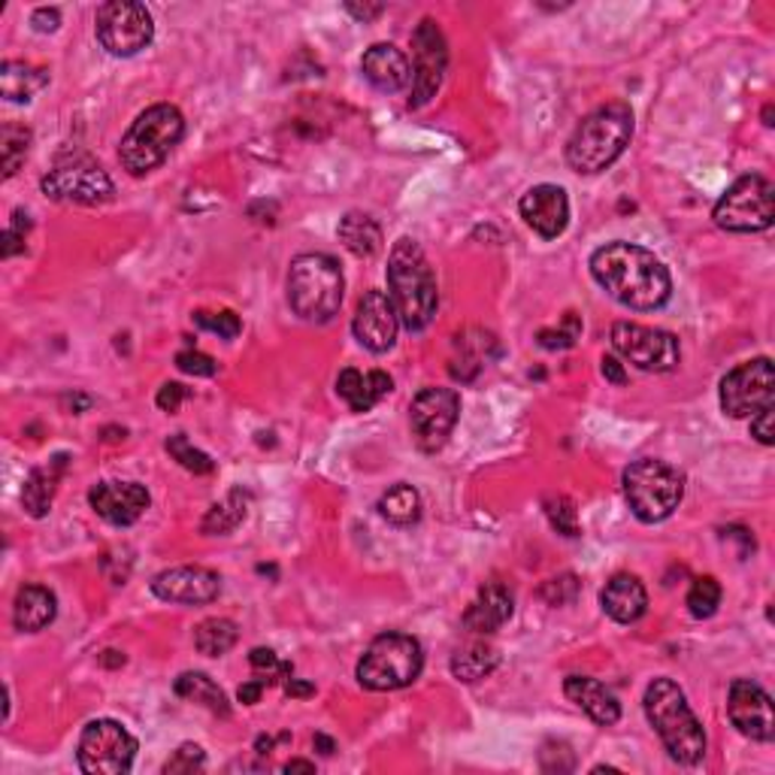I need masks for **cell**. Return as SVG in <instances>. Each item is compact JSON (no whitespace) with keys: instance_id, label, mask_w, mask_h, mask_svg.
I'll use <instances>...</instances> for the list:
<instances>
[{"instance_id":"603a6c76","label":"cell","mask_w":775,"mask_h":775,"mask_svg":"<svg viewBox=\"0 0 775 775\" xmlns=\"http://www.w3.org/2000/svg\"><path fill=\"white\" fill-rule=\"evenodd\" d=\"M361 73L373 88H379L385 95L403 91L412 83V64L409 58L391 46V42H376L370 46L364 58H361Z\"/></svg>"},{"instance_id":"7bdbcfd3","label":"cell","mask_w":775,"mask_h":775,"mask_svg":"<svg viewBox=\"0 0 775 775\" xmlns=\"http://www.w3.org/2000/svg\"><path fill=\"white\" fill-rule=\"evenodd\" d=\"M391 388H395V382H391L388 373H382V370L364 373V395H361V403H358L354 412H370V409L379 403L382 397L391 395Z\"/></svg>"},{"instance_id":"ac0fdd59","label":"cell","mask_w":775,"mask_h":775,"mask_svg":"<svg viewBox=\"0 0 775 775\" xmlns=\"http://www.w3.org/2000/svg\"><path fill=\"white\" fill-rule=\"evenodd\" d=\"M152 593L164 603L203 607L222 593V578L207 566H173L152 578Z\"/></svg>"},{"instance_id":"83f0119b","label":"cell","mask_w":775,"mask_h":775,"mask_svg":"<svg viewBox=\"0 0 775 775\" xmlns=\"http://www.w3.org/2000/svg\"><path fill=\"white\" fill-rule=\"evenodd\" d=\"M339 240L358 258H373L382 249V227L367 212H349L339 222Z\"/></svg>"},{"instance_id":"8fae6325","label":"cell","mask_w":775,"mask_h":775,"mask_svg":"<svg viewBox=\"0 0 775 775\" xmlns=\"http://www.w3.org/2000/svg\"><path fill=\"white\" fill-rule=\"evenodd\" d=\"M100 46L115 58H130L142 52L155 37L152 13L137 0H110L95 15Z\"/></svg>"},{"instance_id":"7c38bea8","label":"cell","mask_w":775,"mask_h":775,"mask_svg":"<svg viewBox=\"0 0 775 775\" xmlns=\"http://www.w3.org/2000/svg\"><path fill=\"white\" fill-rule=\"evenodd\" d=\"M40 185L46 198L64 200V203H85V207L107 203L115 195L110 173L100 167L98 161L85 155L61 158L55 167L42 176Z\"/></svg>"},{"instance_id":"30bf717a","label":"cell","mask_w":775,"mask_h":775,"mask_svg":"<svg viewBox=\"0 0 775 775\" xmlns=\"http://www.w3.org/2000/svg\"><path fill=\"white\" fill-rule=\"evenodd\" d=\"M137 758V739L127 734L125 724L113 718H98L85 724L76 748V763L88 775H125Z\"/></svg>"},{"instance_id":"4dcf8cb0","label":"cell","mask_w":775,"mask_h":775,"mask_svg":"<svg viewBox=\"0 0 775 775\" xmlns=\"http://www.w3.org/2000/svg\"><path fill=\"white\" fill-rule=\"evenodd\" d=\"M246 512H249V493L240 491V488H234L222 503H215V507L207 512V518H203V524H200V530H203L207 536L230 534V530H237V527L246 522Z\"/></svg>"},{"instance_id":"7dc6e473","label":"cell","mask_w":775,"mask_h":775,"mask_svg":"<svg viewBox=\"0 0 775 775\" xmlns=\"http://www.w3.org/2000/svg\"><path fill=\"white\" fill-rule=\"evenodd\" d=\"M176 367L188 373V376H215L218 364L212 361L210 354L198 352V349H188V352L176 354Z\"/></svg>"},{"instance_id":"816d5d0a","label":"cell","mask_w":775,"mask_h":775,"mask_svg":"<svg viewBox=\"0 0 775 775\" xmlns=\"http://www.w3.org/2000/svg\"><path fill=\"white\" fill-rule=\"evenodd\" d=\"M600 364H603V367H600L603 370V376H607L612 385H624V382H627V370H624V364H621L615 354H607Z\"/></svg>"},{"instance_id":"60d3db41","label":"cell","mask_w":775,"mask_h":775,"mask_svg":"<svg viewBox=\"0 0 775 775\" xmlns=\"http://www.w3.org/2000/svg\"><path fill=\"white\" fill-rule=\"evenodd\" d=\"M195 325L203 327V330H212V334H218L222 339L240 337V330H242L240 315H234L230 310H222V312L200 310V312H195Z\"/></svg>"},{"instance_id":"db71d44e","label":"cell","mask_w":775,"mask_h":775,"mask_svg":"<svg viewBox=\"0 0 775 775\" xmlns=\"http://www.w3.org/2000/svg\"><path fill=\"white\" fill-rule=\"evenodd\" d=\"M346 10H349V13H352L354 18H361V22H370V18H376V15H382V10H385V7H382V3H373V7H370V3H364V7H361V3H346Z\"/></svg>"},{"instance_id":"d590c367","label":"cell","mask_w":775,"mask_h":775,"mask_svg":"<svg viewBox=\"0 0 775 775\" xmlns=\"http://www.w3.org/2000/svg\"><path fill=\"white\" fill-rule=\"evenodd\" d=\"M164 449L170 451V458H173L176 464L185 466V470H188V473H195V476H210L212 470H215L210 454H207V451L195 449V446L188 442V437H185V434H173V437H167Z\"/></svg>"},{"instance_id":"5b68a950","label":"cell","mask_w":775,"mask_h":775,"mask_svg":"<svg viewBox=\"0 0 775 775\" xmlns=\"http://www.w3.org/2000/svg\"><path fill=\"white\" fill-rule=\"evenodd\" d=\"M285 291H288V307L297 318L325 325L342 307V291H346L342 267L330 254H297L288 267Z\"/></svg>"},{"instance_id":"ba28073f","label":"cell","mask_w":775,"mask_h":775,"mask_svg":"<svg viewBox=\"0 0 775 775\" xmlns=\"http://www.w3.org/2000/svg\"><path fill=\"white\" fill-rule=\"evenodd\" d=\"M422 642L409 634H382L358 661V682L367 691H400L422 676Z\"/></svg>"},{"instance_id":"1f68e13d","label":"cell","mask_w":775,"mask_h":775,"mask_svg":"<svg viewBox=\"0 0 775 775\" xmlns=\"http://www.w3.org/2000/svg\"><path fill=\"white\" fill-rule=\"evenodd\" d=\"M497 663H500V654H497L493 646H488V642H470L466 649L454 651L451 673L461 682H479V678L491 676L493 670H497Z\"/></svg>"},{"instance_id":"d4e9b609","label":"cell","mask_w":775,"mask_h":775,"mask_svg":"<svg viewBox=\"0 0 775 775\" xmlns=\"http://www.w3.org/2000/svg\"><path fill=\"white\" fill-rule=\"evenodd\" d=\"M600 603L609 618L618 624H634L646 615L649 609V593L646 585L630 573H618L607 582V588L600 591Z\"/></svg>"},{"instance_id":"f35d334b","label":"cell","mask_w":775,"mask_h":775,"mask_svg":"<svg viewBox=\"0 0 775 775\" xmlns=\"http://www.w3.org/2000/svg\"><path fill=\"white\" fill-rule=\"evenodd\" d=\"M249 663H252L254 678H261L264 685H273V682H285L288 676H295V666L291 663H283L276 658V651L270 649H252L249 654Z\"/></svg>"},{"instance_id":"cb8c5ba5","label":"cell","mask_w":775,"mask_h":775,"mask_svg":"<svg viewBox=\"0 0 775 775\" xmlns=\"http://www.w3.org/2000/svg\"><path fill=\"white\" fill-rule=\"evenodd\" d=\"M564 693L600 727H612L621 718V703L603 682L591 676H570L564 682Z\"/></svg>"},{"instance_id":"680465c9","label":"cell","mask_w":775,"mask_h":775,"mask_svg":"<svg viewBox=\"0 0 775 775\" xmlns=\"http://www.w3.org/2000/svg\"><path fill=\"white\" fill-rule=\"evenodd\" d=\"M100 661L107 663V666H118V663H125V654H118V651H103Z\"/></svg>"},{"instance_id":"ab89813d","label":"cell","mask_w":775,"mask_h":775,"mask_svg":"<svg viewBox=\"0 0 775 775\" xmlns=\"http://www.w3.org/2000/svg\"><path fill=\"white\" fill-rule=\"evenodd\" d=\"M578 591H582V582H578L573 573H564V576L549 578V582L539 588V597H542L549 607H570V603H576Z\"/></svg>"},{"instance_id":"d6a6232c","label":"cell","mask_w":775,"mask_h":775,"mask_svg":"<svg viewBox=\"0 0 775 775\" xmlns=\"http://www.w3.org/2000/svg\"><path fill=\"white\" fill-rule=\"evenodd\" d=\"M240 630L230 618H207L195 627V649L207 658H222L237 646Z\"/></svg>"},{"instance_id":"91938a15","label":"cell","mask_w":775,"mask_h":775,"mask_svg":"<svg viewBox=\"0 0 775 775\" xmlns=\"http://www.w3.org/2000/svg\"><path fill=\"white\" fill-rule=\"evenodd\" d=\"M270 748H273V739H270V736H261V739H258V754H267Z\"/></svg>"},{"instance_id":"681fc988","label":"cell","mask_w":775,"mask_h":775,"mask_svg":"<svg viewBox=\"0 0 775 775\" xmlns=\"http://www.w3.org/2000/svg\"><path fill=\"white\" fill-rule=\"evenodd\" d=\"M185 400H188V388L179 385V382H167L155 397L158 409H164V412H179V407H183Z\"/></svg>"},{"instance_id":"7402d4cb","label":"cell","mask_w":775,"mask_h":775,"mask_svg":"<svg viewBox=\"0 0 775 775\" xmlns=\"http://www.w3.org/2000/svg\"><path fill=\"white\" fill-rule=\"evenodd\" d=\"M515 612V597L503 582H488L482 585L479 597L466 607L464 630L466 634L488 636L497 634Z\"/></svg>"},{"instance_id":"8d00e7d4","label":"cell","mask_w":775,"mask_h":775,"mask_svg":"<svg viewBox=\"0 0 775 775\" xmlns=\"http://www.w3.org/2000/svg\"><path fill=\"white\" fill-rule=\"evenodd\" d=\"M721 607V585L718 578L700 576L688 591V612L693 618H712Z\"/></svg>"},{"instance_id":"bcb514c9","label":"cell","mask_w":775,"mask_h":775,"mask_svg":"<svg viewBox=\"0 0 775 775\" xmlns=\"http://www.w3.org/2000/svg\"><path fill=\"white\" fill-rule=\"evenodd\" d=\"M337 395L349 403L352 409H358L361 403V395H364V373L354 367H346L337 376Z\"/></svg>"},{"instance_id":"f6af8a7d","label":"cell","mask_w":775,"mask_h":775,"mask_svg":"<svg viewBox=\"0 0 775 775\" xmlns=\"http://www.w3.org/2000/svg\"><path fill=\"white\" fill-rule=\"evenodd\" d=\"M30 222L28 215L22 210L13 212V225L3 230V258H13V254L25 252V237H28Z\"/></svg>"},{"instance_id":"3957f363","label":"cell","mask_w":775,"mask_h":775,"mask_svg":"<svg viewBox=\"0 0 775 775\" xmlns=\"http://www.w3.org/2000/svg\"><path fill=\"white\" fill-rule=\"evenodd\" d=\"M630 137H634V113L627 103L612 100L578 122L573 137L566 142V164L576 173L597 176L624 155V149L630 146Z\"/></svg>"},{"instance_id":"e575fe53","label":"cell","mask_w":775,"mask_h":775,"mask_svg":"<svg viewBox=\"0 0 775 775\" xmlns=\"http://www.w3.org/2000/svg\"><path fill=\"white\" fill-rule=\"evenodd\" d=\"M30 152V130L18 122H7L0 130V158H3V176L13 179L18 167L25 164Z\"/></svg>"},{"instance_id":"e0dca14e","label":"cell","mask_w":775,"mask_h":775,"mask_svg":"<svg viewBox=\"0 0 775 775\" xmlns=\"http://www.w3.org/2000/svg\"><path fill=\"white\" fill-rule=\"evenodd\" d=\"M727 715L739 734L751 742H773L775 715L773 697L751 678H736L727 693Z\"/></svg>"},{"instance_id":"ffe728a7","label":"cell","mask_w":775,"mask_h":775,"mask_svg":"<svg viewBox=\"0 0 775 775\" xmlns=\"http://www.w3.org/2000/svg\"><path fill=\"white\" fill-rule=\"evenodd\" d=\"M88 503L103 522H110L113 527H130L134 522H140L152 497L137 482H98L88 491Z\"/></svg>"},{"instance_id":"b9f144b4","label":"cell","mask_w":775,"mask_h":775,"mask_svg":"<svg viewBox=\"0 0 775 775\" xmlns=\"http://www.w3.org/2000/svg\"><path fill=\"white\" fill-rule=\"evenodd\" d=\"M203 763H207V754H203V748L195 746V742H185V746L176 748V754H173V758H170V761L164 763V773H167V775L198 773V770H203Z\"/></svg>"},{"instance_id":"11a10c76","label":"cell","mask_w":775,"mask_h":775,"mask_svg":"<svg viewBox=\"0 0 775 775\" xmlns=\"http://www.w3.org/2000/svg\"><path fill=\"white\" fill-rule=\"evenodd\" d=\"M285 693H288V697H312V693H315V688H312V685H307V682H300V678L288 676L285 678Z\"/></svg>"},{"instance_id":"9f6ffc18","label":"cell","mask_w":775,"mask_h":775,"mask_svg":"<svg viewBox=\"0 0 775 775\" xmlns=\"http://www.w3.org/2000/svg\"><path fill=\"white\" fill-rule=\"evenodd\" d=\"M312 746H315V751H322V754H334L337 751V746H334V739L330 736H325V734H315V739H312Z\"/></svg>"},{"instance_id":"c3c4849f","label":"cell","mask_w":775,"mask_h":775,"mask_svg":"<svg viewBox=\"0 0 775 775\" xmlns=\"http://www.w3.org/2000/svg\"><path fill=\"white\" fill-rule=\"evenodd\" d=\"M773 418H775L773 407H766V409H761L758 415H751V437L758 439L761 446H773L775 442Z\"/></svg>"},{"instance_id":"484cf974","label":"cell","mask_w":775,"mask_h":775,"mask_svg":"<svg viewBox=\"0 0 775 775\" xmlns=\"http://www.w3.org/2000/svg\"><path fill=\"white\" fill-rule=\"evenodd\" d=\"M55 593L42 588V585H25L22 591L15 593L13 624L15 630H22V634H37L42 627H49L55 621Z\"/></svg>"},{"instance_id":"4fadbf2b","label":"cell","mask_w":775,"mask_h":775,"mask_svg":"<svg viewBox=\"0 0 775 775\" xmlns=\"http://www.w3.org/2000/svg\"><path fill=\"white\" fill-rule=\"evenodd\" d=\"M612 346L615 352L642 373H673L682 361V346L670 330L636 322H615L612 325Z\"/></svg>"},{"instance_id":"f546056e","label":"cell","mask_w":775,"mask_h":775,"mask_svg":"<svg viewBox=\"0 0 775 775\" xmlns=\"http://www.w3.org/2000/svg\"><path fill=\"white\" fill-rule=\"evenodd\" d=\"M173 691L179 693L183 700H195V703L207 705L210 712L222 715V718L230 715L225 691H222L210 676H203V673H183V676L173 682Z\"/></svg>"},{"instance_id":"6da1fadb","label":"cell","mask_w":775,"mask_h":775,"mask_svg":"<svg viewBox=\"0 0 775 775\" xmlns=\"http://www.w3.org/2000/svg\"><path fill=\"white\" fill-rule=\"evenodd\" d=\"M591 276L612 300L636 312H654L673 297V276L661 258L636 242H607L591 254Z\"/></svg>"},{"instance_id":"52a82bcc","label":"cell","mask_w":775,"mask_h":775,"mask_svg":"<svg viewBox=\"0 0 775 775\" xmlns=\"http://www.w3.org/2000/svg\"><path fill=\"white\" fill-rule=\"evenodd\" d=\"M624 497L642 524L666 522L685 497V476L666 461L642 458L624 470Z\"/></svg>"},{"instance_id":"5bb4252c","label":"cell","mask_w":775,"mask_h":775,"mask_svg":"<svg viewBox=\"0 0 775 775\" xmlns=\"http://www.w3.org/2000/svg\"><path fill=\"white\" fill-rule=\"evenodd\" d=\"M721 409L730 418H751L761 409L773 407L775 373L770 358H754L734 367L721 379Z\"/></svg>"},{"instance_id":"9a60e30c","label":"cell","mask_w":775,"mask_h":775,"mask_svg":"<svg viewBox=\"0 0 775 775\" xmlns=\"http://www.w3.org/2000/svg\"><path fill=\"white\" fill-rule=\"evenodd\" d=\"M461 418V395L454 388H424L409 407L412 437L422 451H439Z\"/></svg>"},{"instance_id":"44dd1931","label":"cell","mask_w":775,"mask_h":775,"mask_svg":"<svg viewBox=\"0 0 775 775\" xmlns=\"http://www.w3.org/2000/svg\"><path fill=\"white\" fill-rule=\"evenodd\" d=\"M518 210L527 225L534 227L542 240H558L570 225V198L561 185H534L522 200Z\"/></svg>"},{"instance_id":"ee69618b","label":"cell","mask_w":775,"mask_h":775,"mask_svg":"<svg viewBox=\"0 0 775 775\" xmlns=\"http://www.w3.org/2000/svg\"><path fill=\"white\" fill-rule=\"evenodd\" d=\"M578 334H582V325H578L576 315L570 312L564 318V327H558V330H539V346H546V349H570L578 339Z\"/></svg>"},{"instance_id":"4316f807","label":"cell","mask_w":775,"mask_h":775,"mask_svg":"<svg viewBox=\"0 0 775 775\" xmlns=\"http://www.w3.org/2000/svg\"><path fill=\"white\" fill-rule=\"evenodd\" d=\"M46 85H49V73L34 67V64L3 61V67H0V91L10 103H28Z\"/></svg>"},{"instance_id":"6f0895ef","label":"cell","mask_w":775,"mask_h":775,"mask_svg":"<svg viewBox=\"0 0 775 775\" xmlns=\"http://www.w3.org/2000/svg\"><path fill=\"white\" fill-rule=\"evenodd\" d=\"M285 773H315V763H310V761H288V763H285Z\"/></svg>"},{"instance_id":"8992f818","label":"cell","mask_w":775,"mask_h":775,"mask_svg":"<svg viewBox=\"0 0 775 775\" xmlns=\"http://www.w3.org/2000/svg\"><path fill=\"white\" fill-rule=\"evenodd\" d=\"M183 113L173 103H155L127 127L122 146H118V161L130 176H146L167 161V155L183 142Z\"/></svg>"},{"instance_id":"94428289","label":"cell","mask_w":775,"mask_h":775,"mask_svg":"<svg viewBox=\"0 0 775 775\" xmlns=\"http://www.w3.org/2000/svg\"><path fill=\"white\" fill-rule=\"evenodd\" d=\"M763 125L773 127V107H766V110H763Z\"/></svg>"},{"instance_id":"f5cc1de1","label":"cell","mask_w":775,"mask_h":775,"mask_svg":"<svg viewBox=\"0 0 775 775\" xmlns=\"http://www.w3.org/2000/svg\"><path fill=\"white\" fill-rule=\"evenodd\" d=\"M264 682L261 678H249V682H242L240 685V691H237V697H240V703H246V705H254L258 700H261V693H264Z\"/></svg>"},{"instance_id":"277c9868","label":"cell","mask_w":775,"mask_h":775,"mask_svg":"<svg viewBox=\"0 0 775 775\" xmlns=\"http://www.w3.org/2000/svg\"><path fill=\"white\" fill-rule=\"evenodd\" d=\"M646 715H649L654 734L661 736L670 758L685 766H693L705 758V730L688 705V697L673 678H654L646 697Z\"/></svg>"},{"instance_id":"7a4b0ae2","label":"cell","mask_w":775,"mask_h":775,"mask_svg":"<svg viewBox=\"0 0 775 775\" xmlns=\"http://www.w3.org/2000/svg\"><path fill=\"white\" fill-rule=\"evenodd\" d=\"M388 297L407 330H424L437 315V276L422 246L409 237H400L388 258Z\"/></svg>"},{"instance_id":"836d02e7","label":"cell","mask_w":775,"mask_h":775,"mask_svg":"<svg viewBox=\"0 0 775 775\" xmlns=\"http://www.w3.org/2000/svg\"><path fill=\"white\" fill-rule=\"evenodd\" d=\"M58 488V470H30V476L25 479L22 488V507L30 518H46L52 500H55Z\"/></svg>"},{"instance_id":"f907efd6","label":"cell","mask_w":775,"mask_h":775,"mask_svg":"<svg viewBox=\"0 0 775 775\" xmlns=\"http://www.w3.org/2000/svg\"><path fill=\"white\" fill-rule=\"evenodd\" d=\"M30 25H34V30H40V34H52V30H58V25H61V13H58L55 7L49 10V7H40L37 13L30 15Z\"/></svg>"},{"instance_id":"9c48e42d","label":"cell","mask_w":775,"mask_h":775,"mask_svg":"<svg viewBox=\"0 0 775 775\" xmlns=\"http://www.w3.org/2000/svg\"><path fill=\"white\" fill-rule=\"evenodd\" d=\"M712 218L721 230L730 234H761L773 227L775 218V188L761 173L739 176L715 203Z\"/></svg>"},{"instance_id":"f1b7e54d","label":"cell","mask_w":775,"mask_h":775,"mask_svg":"<svg viewBox=\"0 0 775 775\" xmlns=\"http://www.w3.org/2000/svg\"><path fill=\"white\" fill-rule=\"evenodd\" d=\"M379 515L395 527H409L422 518V493L407 482H397L379 497Z\"/></svg>"},{"instance_id":"d6986e66","label":"cell","mask_w":775,"mask_h":775,"mask_svg":"<svg viewBox=\"0 0 775 775\" xmlns=\"http://www.w3.org/2000/svg\"><path fill=\"white\" fill-rule=\"evenodd\" d=\"M397 327H400V318H397L391 297L376 288L361 297L358 312H354L352 334L367 352H388L395 346Z\"/></svg>"},{"instance_id":"2e32d148","label":"cell","mask_w":775,"mask_h":775,"mask_svg":"<svg viewBox=\"0 0 775 775\" xmlns=\"http://www.w3.org/2000/svg\"><path fill=\"white\" fill-rule=\"evenodd\" d=\"M412 98L409 107H424L430 98H437L446 67H449V42L442 37V30L434 18H422V25L412 34Z\"/></svg>"},{"instance_id":"74e56055","label":"cell","mask_w":775,"mask_h":775,"mask_svg":"<svg viewBox=\"0 0 775 775\" xmlns=\"http://www.w3.org/2000/svg\"><path fill=\"white\" fill-rule=\"evenodd\" d=\"M546 515H549V524L558 530L561 536H578L582 530H578V512H576V503L570 500V497H564V493H558V497H549L546 500Z\"/></svg>"}]
</instances>
